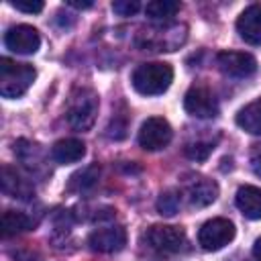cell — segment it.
<instances>
[{
	"mask_svg": "<svg viewBox=\"0 0 261 261\" xmlns=\"http://www.w3.org/2000/svg\"><path fill=\"white\" fill-rule=\"evenodd\" d=\"M37 71L29 63H18L8 57L0 59V94L8 100L20 98L35 82Z\"/></svg>",
	"mask_w": 261,
	"mask_h": 261,
	"instance_id": "1",
	"label": "cell"
},
{
	"mask_svg": "<svg viewBox=\"0 0 261 261\" xmlns=\"http://www.w3.org/2000/svg\"><path fill=\"white\" fill-rule=\"evenodd\" d=\"M173 80V69L169 63L151 61L141 63L133 71V88L143 96H157L163 94Z\"/></svg>",
	"mask_w": 261,
	"mask_h": 261,
	"instance_id": "2",
	"label": "cell"
},
{
	"mask_svg": "<svg viewBox=\"0 0 261 261\" xmlns=\"http://www.w3.org/2000/svg\"><path fill=\"white\" fill-rule=\"evenodd\" d=\"M98 94L90 88H80L71 94L69 106H67V122L73 130H90L96 122L98 114Z\"/></svg>",
	"mask_w": 261,
	"mask_h": 261,
	"instance_id": "3",
	"label": "cell"
},
{
	"mask_svg": "<svg viewBox=\"0 0 261 261\" xmlns=\"http://www.w3.org/2000/svg\"><path fill=\"white\" fill-rule=\"evenodd\" d=\"M234 239V224L228 218H212L198 230V243L206 251H218Z\"/></svg>",
	"mask_w": 261,
	"mask_h": 261,
	"instance_id": "4",
	"label": "cell"
},
{
	"mask_svg": "<svg viewBox=\"0 0 261 261\" xmlns=\"http://www.w3.org/2000/svg\"><path fill=\"white\" fill-rule=\"evenodd\" d=\"M147 243L159 253H179L186 245V232L181 226L153 224L147 230Z\"/></svg>",
	"mask_w": 261,
	"mask_h": 261,
	"instance_id": "5",
	"label": "cell"
},
{
	"mask_svg": "<svg viewBox=\"0 0 261 261\" xmlns=\"http://www.w3.org/2000/svg\"><path fill=\"white\" fill-rule=\"evenodd\" d=\"M171 137H173V130H171L169 122L161 116L147 118L139 128V145L147 151H159V149L167 147Z\"/></svg>",
	"mask_w": 261,
	"mask_h": 261,
	"instance_id": "6",
	"label": "cell"
},
{
	"mask_svg": "<svg viewBox=\"0 0 261 261\" xmlns=\"http://www.w3.org/2000/svg\"><path fill=\"white\" fill-rule=\"evenodd\" d=\"M184 108L196 118H214L218 114V102L206 86H192L186 92Z\"/></svg>",
	"mask_w": 261,
	"mask_h": 261,
	"instance_id": "7",
	"label": "cell"
},
{
	"mask_svg": "<svg viewBox=\"0 0 261 261\" xmlns=\"http://www.w3.org/2000/svg\"><path fill=\"white\" fill-rule=\"evenodd\" d=\"M218 69L228 77H249L257 69V61L251 53L243 51H222L216 55Z\"/></svg>",
	"mask_w": 261,
	"mask_h": 261,
	"instance_id": "8",
	"label": "cell"
},
{
	"mask_svg": "<svg viewBox=\"0 0 261 261\" xmlns=\"http://www.w3.org/2000/svg\"><path fill=\"white\" fill-rule=\"evenodd\" d=\"M4 45L14 51V53H20V55H31L39 49L41 45V37H39V31L31 24H14L6 31L4 35Z\"/></svg>",
	"mask_w": 261,
	"mask_h": 261,
	"instance_id": "9",
	"label": "cell"
},
{
	"mask_svg": "<svg viewBox=\"0 0 261 261\" xmlns=\"http://www.w3.org/2000/svg\"><path fill=\"white\" fill-rule=\"evenodd\" d=\"M88 245L98 253H116L126 245V230L122 226H102L90 232Z\"/></svg>",
	"mask_w": 261,
	"mask_h": 261,
	"instance_id": "10",
	"label": "cell"
},
{
	"mask_svg": "<svg viewBox=\"0 0 261 261\" xmlns=\"http://www.w3.org/2000/svg\"><path fill=\"white\" fill-rule=\"evenodd\" d=\"M186 196L190 200L192 206H208L218 198V186L216 181L204 177V175H196L186 184Z\"/></svg>",
	"mask_w": 261,
	"mask_h": 261,
	"instance_id": "11",
	"label": "cell"
},
{
	"mask_svg": "<svg viewBox=\"0 0 261 261\" xmlns=\"http://www.w3.org/2000/svg\"><path fill=\"white\" fill-rule=\"evenodd\" d=\"M237 31L249 45H261V4H251L241 12Z\"/></svg>",
	"mask_w": 261,
	"mask_h": 261,
	"instance_id": "12",
	"label": "cell"
},
{
	"mask_svg": "<svg viewBox=\"0 0 261 261\" xmlns=\"http://www.w3.org/2000/svg\"><path fill=\"white\" fill-rule=\"evenodd\" d=\"M2 192L10 198L18 200H29L35 196V188L29 179H24L14 167L4 165L2 167Z\"/></svg>",
	"mask_w": 261,
	"mask_h": 261,
	"instance_id": "13",
	"label": "cell"
},
{
	"mask_svg": "<svg viewBox=\"0 0 261 261\" xmlns=\"http://www.w3.org/2000/svg\"><path fill=\"white\" fill-rule=\"evenodd\" d=\"M237 208L243 216L251 220H261V188L257 186H241L234 196Z\"/></svg>",
	"mask_w": 261,
	"mask_h": 261,
	"instance_id": "14",
	"label": "cell"
},
{
	"mask_svg": "<svg viewBox=\"0 0 261 261\" xmlns=\"http://www.w3.org/2000/svg\"><path fill=\"white\" fill-rule=\"evenodd\" d=\"M86 155V145L80 139H61L51 147V157L57 163H75Z\"/></svg>",
	"mask_w": 261,
	"mask_h": 261,
	"instance_id": "15",
	"label": "cell"
},
{
	"mask_svg": "<svg viewBox=\"0 0 261 261\" xmlns=\"http://www.w3.org/2000/svg\"><path fill=\"white\" fill-rule=\"evenodd\" d=\"M237 124L243 130L261 137V98L249 102L237 112Z\"/></svg>",
	"mask_w": 261,
	"mask_h": 261,
	"instance_id": "16",
	"label": "cell"
},
{
	"mask_svg": "<svg viewBox=\"0 0 261 261\" xmlns=\"http://www.w3.org/2000/svg\"><path fill=\"white\" fill-rule=\"evenodd\" d=\"M33 226H35L33 218L20 210H4V214H2V234L4 237H12L18 232L31 230Z\"/></svg>",
	"mask_w": 261,
	"mask_h": 261,
	"instance_id": "17",
	"label": "cell"
},
{
	"mask_svg": "<svg viewBox=\"0 0 261 261\" xmlns=\"http://www.w3.org/2000/svg\"><path fill=\"white\" fill-rule=\"evenodd\" d=\"M179 2H173V0H153L147 4L145 12L149 18L153 20H159V22H165V20H171L177 12H179Z\"/></svg>",
	"mask_w": 261,
	"mask_h": 261,
	"instance_id": "18",
	"label": "cell"
},
{
	"mask_svg": "<svg viewBox=\"0 0 261 261\" xmlns=\"http://www.w3.org/2000/svg\"><path fill=\"white\" fill-rule=\"evenodd\" d=\"M98 175H100V169H98L96 165L86 167V169H82V171H77V173L71 175L67 188L73 190V192H84V190H88V188H92V186L96 184Z\"/></svg>",
	"mask_w": 261,
	"mask_h": 261,
	"instance_id": "19",
	"label": "cell"
},
{
	"mask_svg": "<svg viewBox=\"0 0 261 261\" xmlns=\"http://www.w3.org/2000/svg\"><path fill=\"white\" fill-rule=\"evenodd\" d=\"M157 210H159V214H163V216H173V214L179 210V194L173 192V190L163 192V194L159 196V200H157Z\"/></svg>",
	"mask_w": 261,
	"mask_h": 261,
	"instance_id": "20",
	"label": "cell"
},
{
	"mask_svg": "<svg viewBox=\"0 0 261 261\" xmlns=\"http://www.w3.org/2000/svg\"><path fill=\"white\" fill-rule=\"evenodd\" d=\"M212 149H214V145L212 143H190V145H186V155L190 157V159H196V161H202V159H206L210 153H212Z\"/></svg>",
	"mask_w": 261,
	"mask_h": 261,
	"instance_id": "21",
	"label": "cell"
},
{
	"mask_svg": "<svg viewBox=\"0 0 261 261\" xmlns=\"http://www.w3.org/2000/svg\"><path fill=\"white\" fill-rule=\"evenodd\" d=\"M139 8H141V4L137 0H116V2H112V10L120 16H130Z\"/></svg>",
	"mask_w": 261,
	"mask_h": 261,
	"instance_id": "22",
	"label": "cell"
},
{
	"mask_svg": "<svg viewBox=\"0 0 261 261\" xmlns=\"http://www.w3.org/2000/svg\"><path fill=\"white\" fill-rule=\"evenodd\" d=\"M16 10H22V12H29V14H37L43 10V2L41 0H12L10 2Z\"/></svg>",
	"mask_w": 261,
	"mask_h": 261,
	"instance_id": "23",
	"label": "cell"
},
{
	"mask_svg": "<svg viewBox=\"0 0 261 261\" xmlns=\"http://www.w3.org/2000/svg\"><path fill=\"white\" fill-rule=\"evenodd\" d=\"M251 167L261 177V145H255L251 151Z\"/></svg>",
	"mask_w": 261,
	"mask_h": 261,
	"instance_id": "24",
	"label": "cell"
},
{
	"mask_svg": "<svg viewBox=\"0 0 261 261\" xmlns=\"http://www.w3.org/2000/svg\"><path fill=\"white\" fill-rule=\"evenodd\" d=\"M14 259H16V261H41V259L33 257L31 253H16V255H14Z\"/></svg>",
	"mask_w": 261,
	"mask_h": 261,
	"instance_id": "25",
	"label": "cell"
},
{
	"mask_svg": "<svg viewBox=\"0 0 261 261\" xmlns=\"http://www.w3.org/2000/svg\"><path fill=\"white\" fill-rule=\"evenodd\" d=\"M67 4H69V6H75V8H90L94 2H90V0H86V2H75V0H69Z\"/></svg>",
	"mask_w": 261,
	"mask_h": 261,
	"instance_id": "26",
	"label": "cell"
},
{
	"mask_svg": "<svg viewBox=\"0 0 261 261\" xmlns=\"http://www.w3.org/2000/svg\"><path fill=\"white\" fill-rule=\"evenodd\" d=\"M253 255H255V259H259L261 261V237L255 241V245H253Z\"/></svg>",
	"mask_w": 261,
	"mask_h": 261,
	"instance_id": "27",
	"label": "cell"
}]
</instances>
